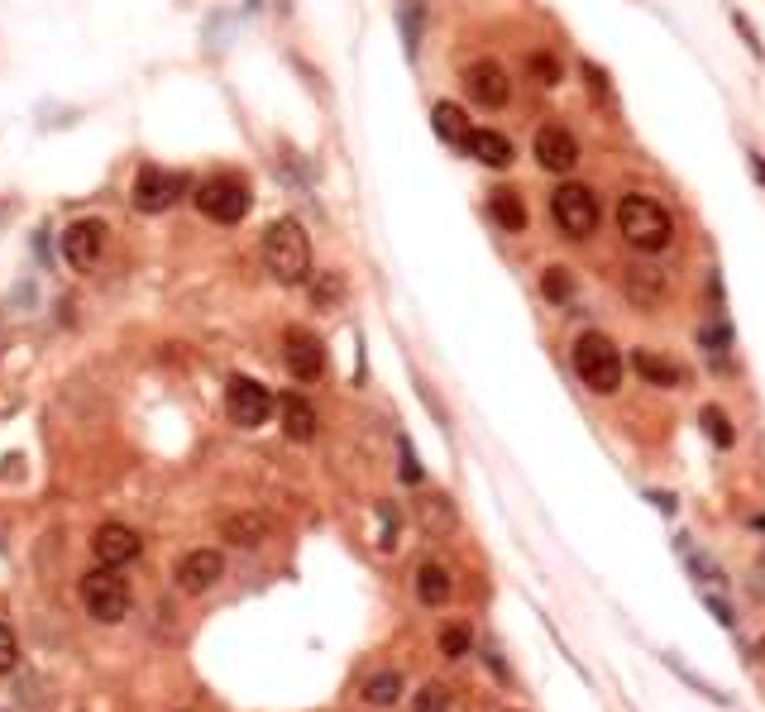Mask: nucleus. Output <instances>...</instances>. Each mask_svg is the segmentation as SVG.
Segmentation results:
<instances>
[{
  "instance_id": "ea45409f",
  "label": "nucleus",
  "mask_w": 765,
  "mask_h": 712,
  "mask_svg": "<svg viewBox=\"0 0 765 712\" xmlns=\"http://www.w3.org/2000/svg\"><path fill=\"white\" fill-rule=\"evenodd\" d=\"M751 655H756V660H761V665H765V636H761V641H756V646H751Z\"/></svg>"
},
{
  "instance_id": "7c9ffc66",
  "label": "nucleus",
  "mask_w": 765,
  "mask_h": 712,
  "mask_svg": "<svg viewBox=\"0 0 765 712\" xmlns=\"http://www.w3.org/2000/svg\"><path fill=\"white\" fill-rule=\"evenodd\" d=\"M421 521H426L431 531H445V526L455 521V507H450V497H426V502H421Z\"/></svg>"
},
{
  "instance_id": "f257e3e1",
  "label": "nucleus",
  "mask_w": 765,
  "mask_h": 712,
  "mask_svg": "<svg viewBox=\"0 0 765 712\" xmlns=\"http://www.w3.org/2000/svg\"><path fill=\"white\" fill-rule=\"evenodd\" d=\"M617 235L627 239L636 254H660L675 239V220H670V211L660 206L656 196L627 192L617 201Z\"/></svg>"
},
{
  "instance_id": "412c9836",
  "label": "nucleus",
  "mask_w": 765,
  "mask_h": 712,
  "mask_svg": "<svg viewBox=\"0 0 765 712\" xmlns=\"http://www.w3.org/2000/svg\"><path fill=\"white\" fill-rule=\"evenodd\" d=\"M431 125H436V134L445 144L464 149V139H469V115H464L455 101H436V106H431Z\"/></svg>"
},
{
  "instance_id": "79ce46f5",
  "label": "nucleus",
  "mask_w": 765,
  "mask_h": 712,
  "mask_svg": "<svg viewBox=\"0 0 765 712\" xmlns=\"http://www.w3.org/2000/svg\"><path fill=\"white\" fill-rule=\"evenodd\" d=\"M507 712H522V708H507Z\"/></svg>"
},
{
  "instance_id": "a211bd4d",
  "label": "nucleus",
  "mask_w": 765,
  "mask_h": 712,
  "mask_svg": "<svg viewBox=\"0 0 765 712\" xmlns=\"http://www.w3.org/2000/svg\"><path fill=\"white\" fill-rule=\"evenodd\" d=\"M488 216H493V225L503 235H526V225H531V211H526L522 192H512V187H493L488 192Z\"/></svg>"
},
{
  "instance_id": "4be33fe9",
  "label": "nucleus",
  "mask_w": 765,
  "mask_h": 712,
  "mask_svg": "<svg viewBox=\"0 0 765 712\" xmlns=\"http://www.w3.org/2000/svg\"><path fill=\"white\" fill-rule=\"evenodd\" d=\"M225 540H230V545H244V550H254V545L268 540V517H259V512H240V517H230L225 521Z\"/></svg>"
},
{
  "instance_id": "0eeeda50",
  "label": "nucleus",
  "mask_w": 765,
  "mask_h": 712,
  "mask_svg": "<svg viewBox=\"0 0 765 712\" xmlns=\"http://www.w3.org/2000/svg\"><path fill=\"white\" fill-rule=\"evenodd\" d=\"M268 411H273V392L263 388L259 378H230L225 383V416L240 426V431H259L263 421H268Z\"/></svg>"
},
{
  "instance_id": "58836bf2",
  "label": "nucleus",
  "mask_w": 765,
  "mask_h": 712,
  "mask_svg": "<svg viewBox=\"0 0 765 712\" xmlns=\"http://www.w3.org/2000/svg\"><path fill=\"white\" fill-rule=\"evenodd\" d=\"M751 173H756V182L765 187V158H761V153H751Z\"/></svg>"
},
{
  "instance_id": "9d476101",
  "label": "nucleus",
  "mask_w": 765,
  "mask_h": 712,
  "mask_svg": "<svg viewBox=\"0 0 765 712\" xmlns=\"http://www.w3.org/2000/svg\"><path fill=\"white\" fill-rule=\"evenodd\" d=\"M622 297L636 306V311H660L670 302V273L660 263H632L622 273Z\"/></svg>"
},
{
  "instance_id": "bb28decb",
  "label": "nucleus",
  "mask_w": 765,
  "mask_h": 712,
  "mask_svg": "<svg viewBox=\"0 0 765 712\" xmlns=\"http://www.w3.org/2000/svg\"><path fill=\"white\" fill-rule=\"evenodd\" d=\"M699 421H703V435H708L718 450H732V445H737V431H732V421H727V411L722 407H703Z\"/></svg>"
},
{
  "instance_id": "72a5a7b5",
  "label": "nucleus",
  "mask_w": 765,
  "mask_h": 712,
  "mask_svg": "<svg viewBox=\"0 0 765 712\" xmlns=\"http://www.w3.org/2000/svg\"><path fill=\"white\" fill-rule=\"evenodd\" d=\"M732 29H737V34H742V44L751 48V58H765V48H761V34H756V24L746 20L742 10H732Z\"/></svg>"
},
{
  "instance_id": "2eb2a0df",
  "label": "nucleus",
  "mask_w": 765,
  "mask_h": 712,
  "mask_svg": "<svg viewBox=\"0 0 765 712\" xmlns=\"http://www.w3.org/2000/svg\"><path fill=\"white\" fill-rule=\"evenodd\" d=\"M91 550H96V560H101V564H110V569H120V564L139 560L144 540H139V531H130V526H120V521H110V526H101V531H96V540H91Z\"/></svg>"
},
{
  "instance_id": "c756f323",
  "label": "nucleus",
  "mask_w": 765,
  "mask_h": 712,
  "mask_svg": "<svg viewBox=\"0 0 765 712\" xmlns=\"http://www.w3.org/2000/svg\"><path fill=\"white\" fill-rule=\"evenodd\" d=\"M345 297V282H340V273H316L311 278V302L316 306H335Z\"/></svg>"
},
{
  "instance_id": "20e7f679",
  "label": "nucleus",
  "mask_w": 765,
  "mask_h": 712,
  "mask_svg": "<svg viewBox=\"0 0 765 712\" xmlns=\"http://www.w3.org/2000/svg\"><path fill=\"white\" fill-rule=\"evenodd\" d=\"M550 220L565 239H589L598 225H603V206H598V192L584 187V182H560L550 192Z\"/></svg>"
},
{
  "instance_id": "ddd939ff",
  "label": "nucleus",
  "mask_w": 765,
  "mask_h": 712,
  "mask_svg": "<svg viewBox=\"0 0 765 712\" xmlns=\"http://www.w3.org/2000/svg\"><path fill=\"white\" fill-rule=\"evenodd\" d=\"M106 220H77V225H67L63 235V259L67 268H77V273H87V268H96L101 263V254H106Z\"/></svg>"
},
{
  "instance_id": "423d86ee",
  "label": "nucleus",
  "mask_w": 765,
  "mask_h": 712,
  "mask_svg": "<svg viewBox=\"0 0 765 712\" xmlns=\"http://www.w3.org/2000/svg\"><path fill=\"white\" fill-rule=\"evenodd\" d=\"M82 603H87V612L96 617V622L110 626L134 607V588H130V579H125L120 569L101 564V569H91L87 579H82Z\"/></svg>"
},
{
  "instance_id": "c85d7f7f",
  "label": "nucleus",
  "mask_w": 765,
  "mask_h": 712,
  "mask_svg": "<svg viewBox=\"0 0 765 712\" xmlns=\"http://www.w3.org/2000/svg\"><path fill=\"white\" fill-rule=\"evenodd\" d=\"M469 646H474V636H469V626H464V622H455V626H445V631H440V655H445V660H464V655H469Z\"/></svg>"
},
{
  "instance_id": "4468645a",
  "label": "nucleus",
  "mask_w": 765,
  "mask_h": 712,
  "mask_svg": "<svg viewBox=\"0 0 765 712\" xmlns=\"http://www.w3.org/2000/svg\"><path fill=\"white\" fill-rule=\"evenodd\" d=\"M220 579H225V560H220L216 550H192V555H182V564H177V588L182 593H211Z\"/></svg>"
},
{
  "instance_id": "5701e85b",
  "label": "nucleus",
  "mask_w": 765,
  "mask_h": 712,
  "mask_svg": "<svg viewBox=\"0 0 765 712\" xmlns=\"http://www.w3.org/2000/svg\"><path fill=\"white\" fill-rule=\"evenodd\" d=\"M541 292H546L550 306H569V302H574V268H565V263H550L546 273H541Z\"/></svg>"
},
{
  "instance_id": "f03ea898",
  "label": "nucleus",
  "mask_w": 765,
  "mask_h": 712,
  "mask_svg": "<svg viewBox=\"0 0 765 712\" xmlns=\"http://www.w3.org/2000/svg\"><path fill=\"white\" fill-rule=\"evenodd\" d=\"M574 378L593 392V397H612V392L622 388V373H627V359H622V349L612 345L603 330H584L579 340H574Z\"/></svg>"
},
{
  "instance_id": "a19ab883",
  "label": "nucleus",
  "mask_w": 765,
  "mask_h": 712,
  "mask_svg": "<svg viewBox=\"0 0 765 712\" xmlns=\"http://www.w3.org/2000/svg\"><path fill=\"white\" fill-rule=\"evenodd\" d=\"M751 526H756V531H765V517H756V521H751Z\"/></svg>"
},
{
  "instance_id": "39448f33",
  "label": "nucleus",
  "mask_w": 765,
  "mask_h": 712,
  "mask_svg": "<svg viewBox=\"0 0 765 712\" xmlns=\"http://www.w3.org/2000/svg\"><path fill=\"white\" fill-rule=\"evenodd\" d=\"M249 206H254V192L235 173H216L197 187V211L206 220H216V225H240L249 216Z\"/></svg>"
},
{
  "instance_id": "9b49d317",
  "label": "nucleus",
  "mask_w": 765,
  "mask_h": 712,
  "mask_svg": "<svg viewBox=\"0 0 765 712\" xmlns=\"http://www.w3.org/2000/svg\"><path fill=\"white\" fill-rule=\"evenodd\" d=\"M464 91L483 110H503L512 101V82H507L503 63H493V58H479V63L464 67Z\"/></svg>"
},
{
  "instance_id": "e433bc0d",
  "label": "nucleus",
  "mask_w": 765,
  "mask_h": 712,
  "mask_svg": "<svg viewBox=\"0 0 765 712\" xmlns=\"http://www.w3.org/2000/svg\"><path fill=\"white\" fill-rule=\"evenodd\" d=\"M579 72H584V82H589V91L593 96H608V72H603V67L593 63V58H584V63H579Z\"/></svg>"
},
{
  "instance_id": "7ed1b4c3",
  "label": "nucleus",
  "mask_w": 765,
  "mask_h": 712,
  "mask_svg": "<svg viewBox=\"0 0 765 712\" xmlns=\"http://www.w3.org/2000/svg\"><path fill=\"white\" fill-rule=\"evenodd\" d=\"M259 254H263V268L278 282H287V287L292 282H306V273H311V239H306L302 220H292V216L273 220L263 230Z\"/></svg>"
},
{
  "instance_id": "393cba45",
  "label": "nucleus",
  "mask_w": 765,
  "mask_h": 712,
  "mask_svg": "<svg viewBox=\"0 0 765 712\" xmlns=\"http://www.w3.org/2000/svg\"><path fill=\"white\" fill-rule=\"evenodd\" d=\"M699 345H703V354H708V359H727V354H732V325H727V316H722V311L699 330Z\"/></svg>"
},
{
  "instance_id": "6ab92c4d",
  "label": "nucleus",
  "mask_w": 765,
  "mask_h": 712,
  "mask_svg": "<svg viewBox=\"0 0 765 712\" xmlns=\"http://www.w3.org/2000/svg\"><path fill=\"white\" fill-rule=\"evenodd\" d=\"M316 407L306 402V397H297V392H287L283 397V435L287 440H297V445H306V440H316Z\"/></svg>"
},
{
  "instance_id": "c9c22d12",
  "label": "nucleus",
  "mask_w": 765,
  "mask_h": 712,
  "mask_svg": "<svg viewBox=\"0 0 765 712\" xmlns=\"http://www.w3.org/2000/svg\"><path fill=\"white\" fill-rule=\"evenodd\" d=\"M397 454H402V483H421V464H416V450L407 435H397Z\"/></svg>"
},
{
  "instance_id": "1a4fd4ad",
  "label": "nucleus",
  "mask_w": 765,
  "mask_h": 712,
  "mask_svg": "<svg viewBox=\"0 0 765 712\" xmlns=\"http://www.w3.org/2000/svg\"><path fill=\"white\" fill-rule=\"evenodd\" d=\"M283 364L297 383H321V373H326V345H321L311 330L292 325L283 335Z\"/></svg>"
},
{
  "instance_id": "b1692460",
  "label": "nucleus",
  "mask_w": 765,
  "mask_h": 712,
  "mask_svg": "<svg viewBox=\"0 0 765 712\" xmlns=\"http://www.w3.org/2000/svg\"><path fill=\"white\" fill-rule=\"evenodd\" d=\"M397 698H402V674L397 669H383V674H373L364 684V703H373V708H393Z\"/></svg>"
},
{
  "instance_id": "f704fd0d",
  "label": "nucleus",
  "mask_w": 765,
  "mask_h": 712,
  "mask_svg": "<svg viewBox=\"0 0 765 712\" xmlns=\"http://www.w3.org/2000/svg\"><path fill=\"white\" fill-rule=\"evenodd\" d=\"M15 665H20V641L10 636V626L0 622V674H10Z\"/></svg>"
},
{
  "instance_id": "f3484780",
  "label": "nucleus",
  "mask_w": 765,
  "mask_h": 712,
  "mask_svg": "<svg viewBox=\"0 0 765 712\" xmlns=\"http://www.w3.org/2000/svg\"><path fill=\"white\" fill-rule=\"evenodd\" d=\"M464 153H469L474 163H483V168H493V173H503V168H512V163H517L512 139H507V134H498V130H469Z\"/></svg>"
},
{
  "instance_id": "f8f14e48",
  "label": "nucleus",
  "mask_w": 765,
  "mask_h": 712,
  "mask_svg": "<svg viewBox=\"0 0 765 712\" xmlns=\"http://www.w3.org/2000/svg\"><path fill=\"white\" fill-rule=\"evenodd\" d=\"M531 153H536V163H541L546 173H574V163H579V139H574V130H565L560 120H550V125L536 130Z\"/></svg>"
},
{
  "instance_id": "473e14b6",
  "label": "nucleus",
  "mask_w": 765,
  "mask_h": 712,
  "mask_svg": "<svg viewBox=\"0 0 765 712\" xmlns=\"http://www.w3.org/2000/svg\"><path fill=\"white\" fill-rule=\"evenodd\" d=\"M665 665L675 669V674H679V679H684V684H689V689H699L703 698H713V703H722V708H727V693H722V689H713V684H703L699 674H694V669H684V665H679V660H675V655H670Z\"/></svg>"
},
{
  "instance_id": "dca6fc26",
  "label": "nucleus",
  "mask_w": 765,
  "mask_h": 712,
  "mask_svg": "<svg viewBox=\"0 0 765 712\" xmlns=\"http://www.w3.org/2000/svg\"><path fill=\"white\" fill-rule=\"evenodd\" d=\"M632 373L646 383V388H660V392H675L684 388V368L675 364V359H665V354H656V349H632Z\"/></svg>"
},
{
  "instance_id": "2f4dec72",
  "label": "nucleus",
  "mask_w": 765,
  "mask_h": 712,
  "mask_svg": "<svg viewBox=\"0 0 765 712\" xmlns=\"http://www.w3.org/2000/svg\"><path fill=\"white\" fill-rule=\"evenodd\" d=\"M412 712H450V689L445 684H426L412 698Z\"/></svg>"
},
{
  "instance_id": "cd10ccee",
  "label": "nucleus",
  "mask_w": 765,
  "mask_h": 712,
  "mask_svg": "<svg viewBox=\"0 0 765 712\" xmlns=\"http://www.w3.org/2000/svg\"><path fill=\"white\" fill-rule=\"evenodd\" d=\"M526 72H531L536 87H560V82H565V67H560L555 53H531V58H526Z\"/></svg>"
},
{
  "instance_id": "aec40b11",
  "label": "nucleus",
  "mask_w": 765,
  "mask_h": 712,
  "mask_svg": "<svg viewBox=\"0 0 765 712\" xmlns=\"http://www.w3.org/2000/svg\"><path fill=\"white\" fill-rule=\"evenodd\" d=\"M416 598L426 607H445V598H450V569L436 560H426L421 569H416Z\"/></svg>"
},
{
  "instance_id": "4c0bfd02",
  "label": "nucleus",
  "mask_w": 765,
  "mask_h": 712,
  "mask_svg": "<svg viewBox=\"0 0 765 712\" xmlns=\"http://www.w3.org/2000/svg\"><path fill=\"white\" fill-rule=\"evenodd\" d=\"M378 521H383V540H378V545H383V550H393V545H397V512L388 507V502L378 507Z\"/></svg>"
},
{
  "instance_id": "6e6552de",
  "label": "nucleus",
  "mask_w": 765,
  "mask_h": 712,
  "mask_svg": "<svg viewBox=\"0 0 765 712\" xmlns=\"http://www.w3.org/2000/svg\"><path fill=\"white\" fill-rule=\"evenodd\" d=\"M187 192V177L182 173H163V168H153V163H144L139 168V177H134V206L144 211V216H158V211H168L177 196Z\"/></svg>"
},
{
  "instance_id": "a878e982",
  "label": "nucleus",
  "mask_w": 765,
  "mask_h": 712,
  "mask_svg": "<svg viewBox=\"0 0 765 712\" xmlns=\"http://www.w3.org/2000/svg\"><path fill=\"white\" fill-rule=\"evenodd\" d=\"M402 44H407V58L421 53V29H426V5L421 0H402Z\"/></svg>"
}]
</instances>
